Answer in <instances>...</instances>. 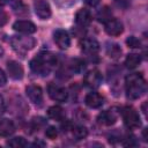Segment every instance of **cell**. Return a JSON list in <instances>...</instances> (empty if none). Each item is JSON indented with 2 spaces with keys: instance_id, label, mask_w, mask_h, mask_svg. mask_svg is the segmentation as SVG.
I'll return each mask as SVG.
<instances>
[{
  "instance_id": "12",
  "label": "cell",
  "mask_w": 148,
  "mask_h": 148,
  "mask_svg": "<svg viewBox=\"0 0 148 148\" xmlns=\"http://www.w3.org/2000/svg\"><path fill=\"white\" fill-rule=\"evenodd\" d=\"M105 32L109 36H119L124 31V25L118 18H111L108 22L104 23Z\"/></svg>"
},
{
  "instance_id": "28",
  "label": "cell",
  "mask_w": 148,
  "mask_h": 148,
  "mask_svg": "<svg viewBox=\"0 0 148 148\" xmlns=\"http://www.w3.org/2000/svg\"><path fill=\"white\" fill-rule=\"evenodd\" d=\"M114 5H116L117 7H119V8L125 9V8L128 7L130 2H128V0H114Z\"/></svg>"
},
{
  "instance_id": "15",
  "label": "cell",
  "mask_w": 148,
  "mask_h": 148,
  "mask_svg": "<svg viewBox=\"0 0 148 148\" xmlns=\"http://www.w3.org/2000/svg\"><path fill=\"white\" fill-rule=\"evenodd\" d=\"M91 20H92V16H91L90 12L86 8L79 9L75 14V23L79 27H83V28L88 27L91 23Z\"/></svg>"
},
{
  "instance_id": "10",
  "label": "cell",
  "mask_w": 148,
  "mask_h": 148,
  "mask_svg": "<svg viewBox=\"0 0 148 148\" xmlns=\"http://www.w3.org/2000/svg\"><path fill=\"white\" fill-rule=\"evenodd\" d=\"M13 29L17 32L25 34V35L34 34L37 30L36 25L31 21H28V20H17V21H15L14 24H13Z\"/></svg>"
},
{
  "instance_id": "37",
  "label": "cell",
  "mask_w": 148,
  "mask_h": 148,
  "mask_svg": "<svg viewBox=\"0 0 148 148\" xmlns=\"http://www.w3.org/2000/svg\"><path fill=\"white\" fill-rule=\"evenodd\" d=\"M2 54H3V49H2L1 46H0V58L2 57Z\"/></svg>"
},
{
  "instance_id": "24",
  "label": "cell",
  "mask_w": 148,
  "mask_h": 148,
  "mask_svg": "<svg viewBox=\"0 0 148 148\" xmlns=\"http://www.w3.org/2000/svg\"><path fill=\"white\" fill-rule=\"evenodd\" d=\"M7 145L10 147H14V148H22V147H25L28 145V142L23 136H15V138L8 140Z\"/></svg>"
},
{
  "instance_id": "30",
  "label": "cell",
  "mask_w": 148,
  "mask_h": 148,
  "mask_svg": "<svg viewBox=\"0 0 148 148\" xmlns=\"http://www.w3.org/2000/svg\"><path fill=\"white\" fill-rule=\"evenodd\" d=\"M58 2L59 6H62V7H66V6H71L75 2V0H56Z\"/></svg>"
},
{
  "instance_id": "16",
  "label": "cell",
  "mask_w": 148,
  "mask_h": 148,
  "mask_svg": "<svg viewBox=\"0 0 148 148\" xmlns=\"http://www.w3.org/2000/svg\"><path fill=\"white\" fill-rule=\"evenodd\" d=\"M97 120H98L99 124H103V125H106V126L113 125V124L117 121V113H116L113 110H105V111H102V112L98 114Z\"/></svg>"
},
{
  "instance_id": "31",
  "label": "cell",
  "mask_w": 148,
  "mask_h": 148,
  "mask_svg": "<svg viewBox=\"0 0 148 148\" xmlns=\"http://www.w3.org/2000/svg\"><path fill=\"white\" fill-rule=\"evenodd\" d=\"M7 83V76L2 69H0V87H3Z\"/></svg>"
},
{
  "instance_id": "29",
  "label": "cell",
  "mask_w": 148,
  "mask_h": 148,
  "mask_svg": "<svg viewBox=\"0 0 148 148\" xmlns=\"http://www.w3.org/2000/svg\"><path fill=\"white\" fill-rule=\"evenodd\" d=\"M9 3L10 6L16 10V9H21L23 7L22 5V0H9Z\"/></svg>"
},
{
  "instance_id": "22",
  "label": "cell",
  "mask_w": 148,
  "mask_h": 148,
  "mask_svg": "<svg viewBox=\"0 0 148 148\" xmlns=\"http://www.w3.org/2000/svg\"><path fill=\"white\" fill-rule=\"evenodd\" d=\"M106 53L110 58L117 59L121 56V49L118 44H109L108 47H106Z\"/></svg>"
},
{
  "instance_id": "1",
  "label": "cell",
  "mask_w": 148,
  "mask_h": 148,
  "mask_svg": "<svg viewBox=\"0 0 148 148\" xmlns=\"http://www.w3.org/2000/svg\"><path fill=\"white\" fill-rule=\"evenodd\" d=\"M57 65V57L51 52H40L30 60L31 71L39 76H47Z\"/></svg>"
},
{
  "instance_id": "19",
  "label": "cell",
  "mask_w": 148,
  "mask_h": 148,
  "mask_svg": "<svg viewBox=\"0 0 148 148\" xmlns=\"http://www.w3.org/2000/svg\"><path fill=\"white\" fill-rule=\"evenodd\" d=\"M141 62V57L136 53H130L126 59H125V66L128 69H134L136 68Z\"/></svg>"
},
{
  "instance_id": "5",
  "label": "cell",
  "mask_w": 148,
  "mask_h": 148,
  "mask_svg": "<svg viewBox=\"0 0 148 148\" xmlns=\"http://www.w3.org/2000/svg\"><path fill=\"white\" fill-rule=\"evenodd\" d=\"M102 73L98 69H91L89 71L84 77H83V84L89 89H96L102 84Z\"/></svg>"
},
{
  "instance_id": "32",
  "label": "cell",
  "mask_w": 148,
  "mask_h": 148,
  "mask_svg": "<svg viewBox=\"0 0 148 148\" xmlns=\"http://www.w3.org/2000/svg\"><path fill=\"white\" fill-rule=\"evenodd\" d=\"M99 1H101V0H84V2H86L88 6H90V7L97 6V5L99 3Z\"/></svg>"
},
{
  "instance_id": "23",
  "label": "cell",
  "mask_w": 148,
  "mask_h": 148,
  "mask_svg": "<svg viewBox=\"0 0 148 148\" xmlns=\"http://www.w3.org/2000/svg\"><path fill=\"white\" fill-rule=\"evenodd\" d=\"M84 61L81 59H72L69 64V69L72 73H81L84 69Z\"/></svg>"
},
{
  "instance_id": "33",
  "label": "cell",
  "mask_w": 148,
  "mask_h": 148,
  "mask_svg": "<svg viewBox=\"0 0 148 148\" xmlns=\"http://www.w3.org/2000/svg\"><path fill=\"white\" fill-rule=\"evenodd\" d=\"M5 109H6V105H5V101H3V97L0 95V116L5 112Z\"/></svg>"
},
{
  "instance_id": "14",
  "label": "cell",
  "mask_w": 148,
  "mask_h": 148,
  "mask_svg": "<svg viewBox=\"0 0 148 148\" xmlns=\"http://www.w3.org/2000/svg\"><path fill=\"white\" fill-rule=\"evenodd\" d=\"M84 103L87 106H89L91 109H98L103 105L104 97L96 91H91V92L87 94V96L84 98Z\"/></svg>"
},
{
  "instance_id": "27",
  "label": "cell",
  "mask_w": 148,
  "mask_h": 148,
  "mask_svg": "<svg viewBox=\"0 0 148 148\" xmlns=\"http://www.w3.org/2000/svg\"><path fill=\"white\" fill-rule=\"evenodd\" d=\"M124 145H125V146H136V145H138V141H136L135 136H133V135L130 136V135H128V136L125 139Z\"/></svg>"
},
{
  "instance_id": "26",
  "label": "cell",
  "mask_w": 148,
  "mask_h": 148,
  "mask_svg": "<svg viewBox=\"0 0 148 148\" xmlns=\"http://www.w3.org/2000/svg\"><path fill=\"white\" fill-rule=\"evenodd\" d=\"M45 135H46V138H49L51 140H54L58 136V131L54 126H49L45 131Z\"/></svg>"
},
{
  "instance_id": "36",
  "label": "cell",
  "mask_w": 148,
  "mask_h": 148,
  "mask_svg": "<svg viewBox=\"0 0 148 148\" xmlns=\"http://www.w3.org/2000/svg\"><path fill=\"white\" fill-rule=\"evenodd\" d=\"M6 3V0H0V7H3Z\"/></svg>"
},
{
  "instance_id": "3",
  "label": "cell",
  "mask_w": 148,
  "mask_h": 148,
  "mask_svg": "<svg viewBox=\"0 0 148 148\" xmlns=\"http://www.w3.org/2000/svg\"><path fill=\"white\" fill-rule=\"evenodd\" d=\"M10 44L16 52L23 54L27 51L34 49L36 45V39L30 36H13L10 38Z\"/></svg>"
},
{
  "instance_id": "6",
  "label": "cell",
  "mask_w": 148,
  "mask_h": 148,
  "mask_svg": "<svg viewBox=\"0 0 148 148\" xmlns=\"http://www.w3.org/2000/svg\"><path fill=\"white\" fill-rule=\"evenodd\" d=\"M47 94L56 102L62 103V102H66L68 98V92L66 91V89L56 83H50L47 86Z\"/></svg>"
},
{
  "instance_id": "4",
  "label": "cell",
  "mask_w": 148,
  "mask_h": 148,
  "mask_svg": "<svg viewBox=\"0 0 148 148\" xmlns=\"http://www.w3.org/2000/svg\"><path fill=\"white\" fill-rule=\"evenodd\" d=\"M121 116H123V120H124V124L126 125V127H128L131 130H135L141 126L140 116L133 108H131V106L124 108L121 111Z\"/></svg>"
},
{
  "instance_id": "21",
  "label": "cell",
  "mask_w": 148,
  "mask_h": 148,
  "mask_svg": "<svg viewBox=\"0 0 148 148\" xmlns=\"http://www.w3.org/2000/svg\"><path fill=\"white\" fill-rule=\"evenodd\" d=\"M72 133H73V136H74L76 140H82V139L87 138V135H88V130H87L84 126L77 125V126L72 127Z\"/></svg>"
},
{
  "instance_id": "25",
  "label": "cell",
  "mask_w": 148,
  "mask_h": 148,
  "mask_svg": "<svg viewBox=\"0 0 148 148\" xmlns=\"http://www.w3.org/2000/svg\"><path fill=\"white\" fill-rule=\"evenodd\" d=\"M126 44H127V46L131 47V49H139V47H141V42H140V39L136 38V37H134V36H130V37L126 39Z\"/></svg>"
},
{
  "instance_id": "8",
  "label": "cell",
  "mask_w": 148,
  "mask_h": 148,
  "mask_svg": "<svg viewBox=\"0 0 148 148\" xmlns=\"http://www.w3.org/2000/svg\"><path fill=\"white\" fill-rule=\"evenodd\" d=\"M53 39H54V43L57 44V46L61 50H66L71 46V37H69L68 32L64 29L56 30L53 34Z\"/></svg>"
},
{
  "instance_id": "17",
  "label": "cell",
  "mask_w": 148,
  "mask_h": 148,
  "mask_svg": "<svg viewBox=\"0 0 148 148\" xmlns=\"http://www.w3.org/2000/svg\"><path fill=\"white\" fill-rule=\"evenodd\" d=\"M15 132V125L9 119H1L0 120V135L1 136H9Z\"/></svg>"
},
{
  "instance_id": "13",
  "label": "cell",
  "mask_w": 148,
  "mask_h": 148,
  "mask_svg": "<svg viewBox=\"0 0 148 148\" xmlns=\"http://www.w3.org/2000/svg\"><path fill=\"white\" fill-rule=\"evenodd\" d=\"M7 72L13 80H21L24 74L23 67L15 60H10L7 62Z\"/></svg>"
},
{
  "instance_id": "2",
  "label": "cell",
  "mask_w": 148,
  "mask_h": 148,
  "mask_svg": "<svg viewBox=\"0 0 148 148\" xmlns=\"http://www.w3.org/2000/svg\"><path fill=\"white\" fill-rule=\"evenodd\" d=\"M147 90V83L141 73H132L125 77V91L130 99L141 97Z\"/></svg>"
},
{
  "instance_id": "20",
  "label": "cell",
  "mask_w": 148,
  "mask_h": 148,
  "mask_svg": "<svg viewBox=\"0 0 148 148\" xmlns=\"http://www.w3.org/2000/svg\"><path fill=\"white\" fill-rule=\"evenodd\" d=\"M96 17H97V20H98L99 22L105 23V22H108L109 20L112 18V12H111V9H110L109 7L105 6V7L101 8V9L97 12Z\"/></svg>"
},
{
  "instance_id": "34",
  "label": "cell",
  "mask_w": 148,
  "mask_h": 148,
  "mask_svg": "<svg viewBox=\"0 0 148 148\" xmlns=\"http://www.w3.org/2000/svg\"><path fill=\"white\" fill-rule=\"evenodd\" d=\"M143 140H145V141H147V140H148V139H147V128H145V130H143Z\"/></svg>"
},
{
  "instance_id": "18",
  "label": "cell",
  "mask_w": 148,
  "mask_h": 148,
  "mask_svg": "<svg viewBox=\"0 0 148 148\" xmlns=\"http://www.w3.org/2000/svg\"><path fill=\"white\" fill-rule=\"evenodd\" d=\"M47 116L53 119V120H57V121H62L64 118H65V112H64V109L59 105H53V106H50L49 110H47Z\"/></svg>"
},
{
  "instance_id": "7",
  "label": "cell",
  "mask_w": 148,
  "mask_h": 148,
  "mask_svg": "<svg viewBox=\"0 0 148 148\" xmlns=\"http://www.w3.org/2000/svg\"><path fill=\"white\" fill-rule=\"evenodd\" d=\"M25 94L28 98L37 106L43 105V90L39 86L36 84H30L25 88Z\"/></svg>"
},
{
  "instance_id": "35",
  "label": "cell",
  "mask_w": 148,
  "mask_h": 148,
  "mask_svg": "<svg viewBox=\"0 0 148 148\" xmlns=\"http://www.w3.org/2000/svg\"><path fill=\"white\" fill-rule=\"evenodd\" d=\"M34 146H45V143L44 142H39V141L37 142L36 141V142H34Z\"/></svg>"
},
{
  "instance_id": "9",
  "label": "cell",
  "mask_w": 148,
  "mask_h": 148,
  "mask_svg": "<svg viewBox=\"0 0 148 148\" xmlns=\"http://www.w3.org/2000/svg\"><path fill=\"white\" fill-rule=\"evenodd\" d=\"M34 8L36 15L42 20H47L51 16V7L46 0H35Z\"/></svg>"
},
{
  "instance_id": "11",
  "label": "cell",
  "mask_w": 148,
  "mask_h": 148,
  "mask_svg": "<svg viewBox=\"0 0 148 148\" xmlns=\"http://www.w3.org/2000/svg\"><path fill=\"white\" fill-rule=\"evenodd\" d=\"M81 50L88 56H96L99 51V43L94 38H83L80 43Z\"/></svg>"
}]
</instances>
